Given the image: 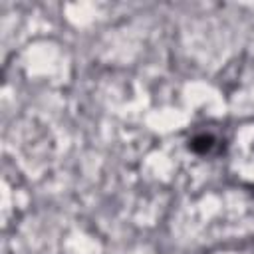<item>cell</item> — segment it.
<instances>
[{
    "mask_svg": "<svg viewBox=\"0 0 254 254\" xmlns=\"http://www.w3.org/2000/svg\"><path fill=\"white\" fill-rule=\"evenodd\" d=\"M228 167L240 183L254 185V123L240 125L228 141Z\"/></svg>",
    "mask_w": 254,
    "mask_h": 254,
    "instance_id": "obj_1",
    "label": "cell"
},
{
    "mask_svg": "<svg viewBox=\"0 0 254 254\" xmlns=\"http://www.w3.org/2000/svg\"><path fill=\"white\" fill-rule=\"evenodd\" d=\"M194 153L198 155H212L220 149H224V145L220 143L218 137H214L212 133H196L192 139H190V145H189Z\"/></svg>",
    "mask_w": 254,
    "mask_h": 254,
    "instance_id": "obj_2",
    "label": "cell"
}]
</instances>
